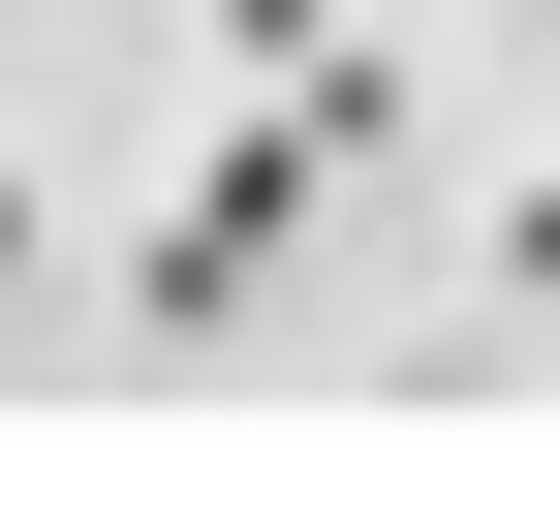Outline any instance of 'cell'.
I'll return each instance as SVG.
<instances>
[{"instance_id": "obj_1", "label": "cell", "mask_w": 560, "mask_h": 529, "mask_svg": "<svg viewBox=\"0 0 560 529\" xmlns=\"http://www.w3.org/2000/svg\"><path fill=\"white\" fill-rule=\"evenodd\" d=\"M312 187H342V125H312V94H249V125H219V187H187V219L125 249V311H156V343H219L280 249H312Z\"/></svg>"}, {"instance_id": "obj_3", "label": "cell", "mask_w": 560, "mask_h": 529, "mask_svg": "<svg viewBox=\"0 0 560 529\" xmlns=\"http://www.w3.org/2000/svg\"><path fill=\"white\" fill-rule=\"evenodd\" d=\"M312 32H342V0H219V62H312Z\"/></svg>"}, {"instance_id": "obj_2", "label": "cell", "mask_w": 560, "mask_h": 529, "mask_svg": "<svg viewBox=\"0 0 560 529\" xmlns=\"http://www.w3.org/2000/svg\"><path fill=\"white\" fill-rule=\"evenodd\" d=\"M499 311H560V156H529V187H499Z\"/></svg>"}, {"instance_id": "obj_4", "label": "cell", "mask_w": 560, "mask_h": 529, "mask_svg": "<svg viewBox=\"0 0 560 529\" xmlns=\"http://www.w3.org/2000/svg\"><path fill=\"white\" fill-rule=\"evenodd\" d=\"M32 249H62V219H32V187H0V281H32Z\"/></svg>"}]
</instances>
